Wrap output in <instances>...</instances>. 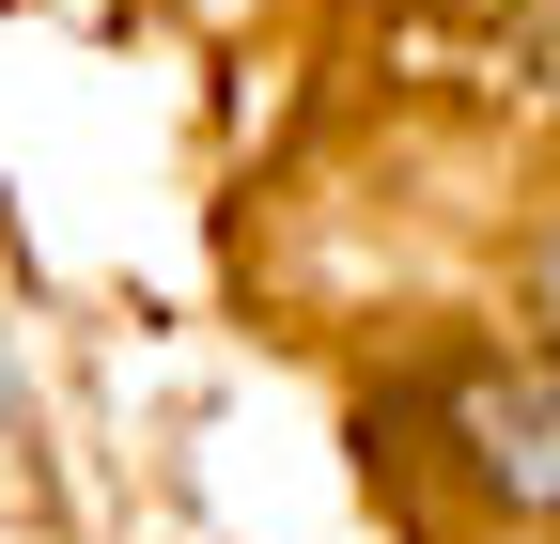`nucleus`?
<instances>
[{
	"instance_id": "2",
	"label": "nucleus",
	"mask_w": 560,
	"mask_h": 544,
	"mask_svg": "<svg viewBox=\"0 0 560 544\" xmlns=\"http://www.w3.org/2000/svg\"><path fill=\"white\" fill-rule=\"evenodd\" d=\"M0 421H16V358H0Z\"/></svg>"
},
{
	"instance_id": "1",
	"label": "nucleus",
	"mask_w": 560,
	"mask_h": 544,
	"mask_svg": "<svg viewBox=\"0 0 560 544\" xmlns=\"http://www.w3.org/2000/svg\"><path fill=\"white\" fill-rule=\"evenodd\" d=\"M452 421H467V451H482V483H499V498L560 513V358H529V374H482Z\"/></svg>"
}]
</instances>
